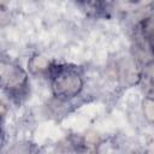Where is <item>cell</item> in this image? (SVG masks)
I'll use <instances>...</instances> for the list:
<instances>
[{"mask_svg":"<svg viewBox=\"0 0 154 154\" xmlns=\"http://www.w3.org/2000/svg\"><path fill=\"white\" fill-rule=\"evenodd\" d=\"M84 85L82 73L76 67L61 65L52 67L51 87L52 93L59 100H71L79 95Z\"/></svg>","mask_w":154,"mask_h":154,"instance_id":"cell-1","label":"cell"},{"mask_svg":"<svg viewBox=\"0 0 154 154\" xmlns=\"http://www.w3.org/2000/svg\"><path fill=\"white\" fill-rule=\"evenodd\" d=\"M0 79L2 90L10 96L22 95L28 87V72L18 64L10 60H1Z\"/></svg>","mask_w":154,"mask_h":154,"instance_id":"cell-2","label":"cell"},{"mask_svg":"<svg viewBox=\"0 0 154 154\" xmlns=\"http://www.w3.org/2000/svg\"><path fill=\"white\" fill-rule=\"evenodd\" d=\"M77 7L87 17L100 18L106 12L105 0H75Z\"/></svg>","mask_w":154,"mask_h":154,"instance_id":"cell-3","label":"cell"},{"mask_svg":"<svg viewBox=\"0 0 154 154\" xmlns=\"http://www.w3.org/2000/svg\"><path fill=\"white\" fill-rule=\"evenodd\" d=\"M52 67H53V64L52 61L42 55V54H34L31 55V58L28 60V70L30 73L32 75H45L47 72L51 73L52 71Z\"/></svg>","mask_w":154,"mask_h":154,"instance_id":"cell-4","label":"cell"},{"mask_svg":"<svg viewBox=\"0 0 154 154\" xmlns=\"http://www.w3.org/2000/svg\"><path fill=\"white\" fill-rule=\"evenodd\" d=\"M141 34L149 41H154V8L150 7L148 14L141 22Z\"/></svg>","mask_w":154,"mask_h":154,"instance_id":"cell-5","label":"cell"},{"mask_svg":"<svg viewBox=\"0 0 154 154\" xmlns=\"http://www.w3.org/2000/svg\"><path fill=\"white\" fill-rule=\"evenodd\" d=\"M142 112L149 123H154V97L147 95L142 100Z\"/></svg>","mask_w":154,"mask_h":154,"instance_id":"cell-6","label":"cell"},{"mask_svg":"<svg viewBox=\"0 0 154 154\" xmlns=\"http://www.w3.org/2000/svg\"><path fill=\"white\" fill-rule=\"evenodd\" d=\"M144 78L146 81L149 83V87L150 85H154V59H152L150 61H148L144 66Z\"/></svg>","mask_w":154,"mask_h":154,"instance_id":"cell-7","label":"cell"},{"mask_svg":"<svg viewBox=\"0 0 154 154\" xmlns=\"http://www.w3.org/2000/svg\"><path fill=\"white\" fill-rule=\"evenodd\" d=\"M118 1H120V2H131L134 0H118Z\"/></svg>","mask_w":154,"mask_h":154,"instance_id":"cell-8","label":"cell"},{"mask_svg":"<svg viewBox=\"0 0 154 154\" xmlns=\"http://www.w3.org/2000/svg\"><path fill=\"white\" fill-rule=\"evenodd\" d=\"M150 7L154 8V0H152V2H150Z\"/></svg>","mask_w":154,"mask_h":154,"instance_id":"cell-9","label":"cell"},{"mask_svg":"<svg viewBox=\"0 0 154 154\" xmlns=\"http://www.w3.org/2000/svg\"><path fill=\"white\" fill-rule=\"evenodd\" d=\"M134 1H144V0H134ZM152 2V1H150Z\"/></svg>","mask_w":154,"mask_h":154,"instance_id":"cell-10","label":"cell"}]
</instances>
